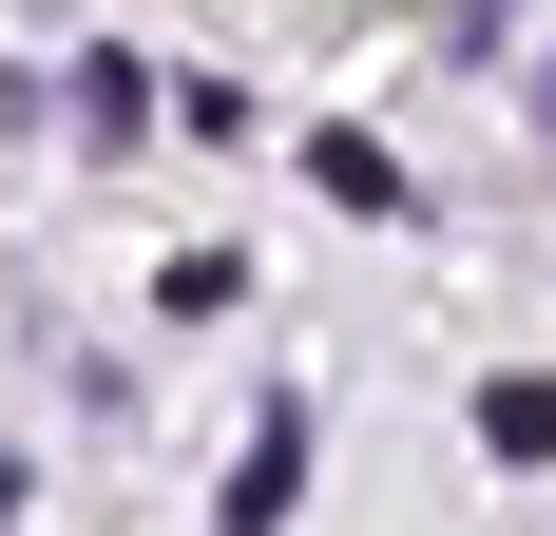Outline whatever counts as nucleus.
I'll return each mask as SVG.
<instances>
[{
	"label": "nucleus",
	"instance_id": "1",
	"mask_svg": "<svg viewBox=\"0 0 556 536\" xmlns=\"http://www.w3.org/2000/svg\"><path fill=\"white\" fill-rule=\"evenodd\" d=\"M288 498H307V422H288V403H269V422H250V480H230V536H269Z\"/></svg>",
	"mask_w": 556,
	"mask_h": 536
},
{
	"label": "nucleus",
	"instance_id": "2",
	"mask_svg": "<svg viewBox=\"0 0 556 536\" xmlns=\"http://www.w3.org/2000/svg\"><path fill=\"white\" fill-rule=\"evenodd\" d=\"M307 192H327V212H365V230H384V212H403V173H384V154H365V135H327V154H307Z\"/></svg>",
	"mask_w": 556,
	"mask_h": 536
},
{
	"label": "nucleus",
	"instance_id": "3",
	"mask_svg": "<svg viewBox=\"0 0 556 536\" xmlns=\"http://www.w3.org/2000/svg\"><path fill=\"white\" fill-rule=\"evenodd\" d=\"M480 441H500V460H556V383L500 365V383H480Z\"/></svg>",
	"mask_w": 556,
	"mask_h": 536
},
{
	"label": "nucleus",
	"instance_id": "4",
	"mask_svg": "<svg viewBox=\"0 0 556 536\" xmlns=\"http://www.w3.org/2000/svg\"><path fill=\"white\" fill-rule=\"evenodd\" d=\"M0 518H20V480H0Z\"/></svg>",
	"mask_w": 556,
	"mask_h": 536
}]
</instances>
